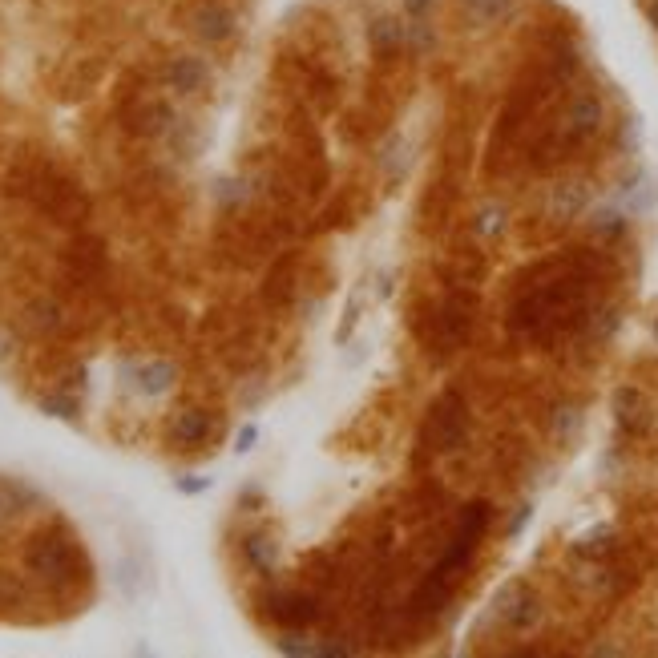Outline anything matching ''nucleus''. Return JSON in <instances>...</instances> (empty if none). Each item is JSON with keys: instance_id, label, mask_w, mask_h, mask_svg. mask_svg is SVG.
<instances>
[{"instance_id": "nucleus-12", "label": "nucleus", "mask_w": 658, "mask_h": 658, "mask_svg": "<svg viewBox=\"0 0 658 658\" xmlns=\"http://www.w3.org/2000/svg\"><path fill=\"white\" fill-rule=\"evenodd\" d=\"M162 81H166L170 93H178V97H194V93H202V89L210 85V61L198 57V53H178V57L166 61Z\"/></svg>"}, {"instance_id": "nucleus-23", "label": "nucleus", "mask_w": 658, "mask_h": 658, "mask_svg": "<svg viewBox=\"0 0 658 658\" xmlns=\"http://www.w3.org/2000/svg\"><path fill=\"white\" fill-rule=\"evenodd\" d=\"M29 602H33L29 578H21V574H0V610H5V614H17V610H29Z\"/></svg>"}, {"instance_id": "nucleus-20", "label": "nucleus", "mask_w": 658, "mask_h": 658, "mask_svg": "<svg viewBox=\"0 0 658 658\" xmlns=\"http://www.w3.org/2000/svg\"><path fill=\"white\" fill-rule=\"evenodd\" d=\"M517 13V0H465V21L473 29H489V25H501Z\"/></svg>"}, {"instance_id": "nucleus-29", "label": "nucleus", "mask_w": 658, "mask_h": 658, "mask_svg": "<svg viewBox=\"0 0 658 658\" xmlns=\"http://www.w3.org/2000/svg\"><path fill=\"white\" fill-rule=\"evenodd\" d=\"M206 485H210V481H202V477H182V481H178L182 493H202Z\"/></svg>"}, {"instance_id": "nucleus-21", "label": "nucleus", "mask_w": 658, "mask_h": 658, "mask_svg": "<svg viewBox=\"0 0 658 658\" xmlns=\"http://www.w3.org/2000/svg\"><path fill=\"white\" fill-rule=\"evenodd\" d=\"M166 142H170L174 158H182V162H190V158H194V154L206 146L202 130H198L190 118H174V126H170V134H166Z\"/></svg>"}, {"instance_id": "nucleus-16", "label": "nucleus", "mask_w": 658, "mask_h": 658, "mask_svg": "<svg viewBox=\"0 0 658 658\" xmlns=\"http://www.w3.org/2000/svg\"><path fill=\"white\" fill-rule=\"evenodd\" d=\"M126 380H130L142 396H162V392H170V388L178 384V364H170V360L134 364V368H126Z\"/></svg>"}, {"instance_id": "nucleus-13", "label": "nucleus", "mask_w": 658, "mask_h": 658, "mask_svg": "<svg viewBox=\"0 0 658 658\" xmlns=\"http://www.w3.org/2000/svg\"><path fill=\"white\" fill-rule=\"evenodd\" d=\"M570 554H574L578 562L598 566V562H614V558H622V554H626V545H622V537H618L610 525H598L594 533H586V537H578V541L570 545Z\"/></svg>"}, {"instance_id": "nucleus-5", "label": "nucleus", "mask_w": 658, "mask_h": 658, "mask_svg": "<svg viewBox=\"0 0 658 658\" xmlns=\"http://www.w3.org/2000/svg\"><path fill=\"white\" fill-rule=\"evenodd\" d=\"M61 259H65V275L73 287H97L109 271V247L101 235H89V231H77Z\"/></svg>"}, {"instance_id": "nucleus-9", "label": "nucleus", "mask_w": 658, "mask_h": 658, "mask_svg": "<svg viewBox=\"0 0 658 658\" xmlns=\"http://www.w3.org/2000/svg\"><path fill=\"white\" fill-rule=\"evenodd\" d=\"M610 412H614V424H618V432L626 436V441H646V436L654 432V408L642 396V388H634V384L614 388Z\"/></svg>"}, {"instance_id": "nucleus-22", "label": "nucleus", "mask_w": 658, "mask_h": 658, "mask_svg": "<svg viewBox=\"0 0 658 658\" xmlns=\"http://www.w3.org/2000/svg\"><path fill=\"white\" fill-rule=\"evenodd\" d=\"M37 408H41L45 416L65 420V424H77V420H81V400H77L69 388H53V392L37 396Z\"/></svg>"}, {"instance_id": "nucleus-10", "label": "nucleus", "mask_w": 658, "mask_h": 658, "mask_svg": "<svg viewBox=\"0 0 658 658\" xmlns=\"http://www.w3.org/2000/svg\"><path fill=\"white\" fill-rule=\"evenodd\" d=\"M497 614H501V622H505L509 630L529 634V630L541 626L545 606H541V598H537V590H533L529 582H513V586L501 590V598H497Z\"/></svg>"}, {"instance_id": "nucleus-14", "label": "nucleus", "mask_w": 658, "mask_h": 658, "mask_svg": "<svg viewBox=\"0 0 658 658\" xmlns=\"http://www.w3.org/2000/svg\"><path fill=\"white\" fill-rule=\"evenodd\" d=\"M295 295H299V259L283 255L279 263H271V271L263 279V299L271 307H291Z\"/></svg>"}, {"instance_id": "nucleus-24", "label": "nucleus", "mask_w": 658, "mask_h": 658, "mask_svg": "<svg viewBox=\"0 0 658 658\" xmlns=\"http://www.w3.org/2000/svg\"><path fill=\"white\" fill-rule=\"evenodd\" d=\"M436 41H441V37H436V29H432L424 17H420V21L408 17V25H404V49H408V53H420V57H424V53L436 49Z\"/></svg>"}, {"instance_id": "nucleus-11", "label": "nucleus", "mask_w": 658, "mask_h": 658, "mask_svg": "<svg viewBox=\"0 0 658 658\" xmlns=\"http://www.w3.org/2000/svg\"><path fill=\"white\" fill-rule=\"evenodd\" d=\"M190 33L202 45H227L239 37V17L227 5H218V0H202V5L190 13Z\"/></svg>"}, {"instance_id": "nucleus-19", "label": "nucleus", "mask_w": 658, "mask_h": 658, "mask_svg": "<svg viewBox=\"0 0 658 658\" xmlns=\"http://www.w3.org/2000/svg\"><path fill=\"white\" fill-rule=\"evenodd\" d=\"M368 41H372V53L388 61V57L404 53V25L396 17H376L368 25Z\"/></svg>"}, {"instance_id": "nucleus-2", "label": "nucleus", "mask_w": 658, "mask_h": 658, "mask_svg": "<svg viewBox=\"0 0 658 658\" xmlns=\"http://www.w3.org/2000/svg\"><path fill=\"white\" fill-rule=\"evenodd\" d=\"M25 202H33L37 214L53 218L57 227H69V231H81V223L89 218V194L81 190V182H73L69 174H61L49 162L41 166V174H37Z\"/></svg>"}, {"instance_id": "nucleus-7", "label": "nucleus", "mask_w": 658, "mask_h": 658, "mask_svg": "<svg viewBox=\"0 0 658 658\" xmlns=\"http://www.w3.org/2000/svg\"><path fill=\"white\" fill-rule=\"evenodd\" d=\"M118 118H122L126 134L154 142V138H166L170 134V126H174L178 114H174V105L162 101V97H130V101H122Z\"/></svg>"}, {"instance_id": "nucleus-28", "label": "nucleus", "mask_w": 658, "mask_h": 658, "mask_svg": "<svg viewBox=\"0 0 658 658\" xmlns=\"http://www.w3.org/2000/svg\"><path fill=\"white\" fill-rule=\"evenodd\" d=\"M404 5V13L412 17V21H420V17H428L432 9H436V0H400Z\"/></svg>"}, {"instance_id": "nucleus-26", "label": "nucleus", "mask_w": 658, "mask_h": 658, "mask_svg": "<svg viewBox=\"0 0 658 658\" xmlns=\"http://www.w3.org/2000/svg\"><path fill=\"white\" fill-rule=\"evenodd\" d=\"M578 424H582V412H578V408H558L554 420H550V432L558 436V441H566V436H570Z\"/></svg>"}, {"instance_id": "nucleus-32", "label": "nucleus", "mask_w": 658, "mask_h": 658, "mask_svg": "<svg viewBox=\"0 0 658 658\" xmlns=\"http://www.w3.org/2000/svg\"><path fill=\"white\" fill-rule=\"evenodd\" d=\"M646 17H650V25L658 29V0H650V9H646Z\"/></svg>"}, {"instance_id": "nucleus-30", "label": "nucleus", "mask_w": 658, "mask_h": 658, "mask_svg": "<svg viewBox=\"0 0 658 658\" xmlns=\"http://www.w3.org/2000/svg\"><path fill=\"white\" fill-rule=\"evenodd\" d=\"M235 445H239V453H247V449L255 445V428H251V424H247V428L239 432V441H235Z\"/></svg>"}, {"instance_id": "nucleus-4", "label": "nucleus", "mask_w": 658, "mask_h": 658, "mask_svg": "<svg viewBox=\"0 0 658 658\" xmlns=\"http://www.w3.org/2000/svg\"><path fill=\"white\" fill-rule=\"evenodd\" d=\"M223 432H227L223 416H214L206 408H182L166 424L170 445L182 449V453H210L218 441H223Z\"/></svg>"}, {"instance_id": "nucleus-33", "label": "nucleus", "mask_w": 658, "mask_h": 658, "mask_svg": "<svg viewBox=\"0 0 658 658\" xmlns=\"http://www.w3.org/2000/svg\"><path fill=\"white\" fill-rule=\"evenodd\" d=\"M650 332H654V344H658V319H654V327H650Z\"/></svg>"}, {"instance_id": "nucleus-17", "label": "nucleus", "mask_w": 658, "mask_h": 658, "mask_svg": "<svg viewBox=\"0 0 658 658\" xmlns=\"http://www.w3.org/2000/svg\"><path fill=\"white\" fill-rule=\"evenodd\" d=\"M21 327H25L29 336H61L65 332V311L53 299H33L21 311Z\"/></svg>"}, {"instance_id": "nucleus-3", "label": "nucleus", "mask_w": 658, "mask_h": 658, "mask_svg": "<svg viewBox=\"0 0 658 658\" xmlns=\"http://www.w3.org/2000/svg\"><path fill=\"white\" fill-rule=\"evenodd\" d=\"M465 441H469V404L461 392H445L428 416L420 449L424 453H457ZM424 453H420V461H424Z\"/></svg>"}, {"instance_id": "nucleus-8", "label": "nucleus", "mask_w": 658, "mask_h": 658, "mask_svg": "<svg viewBox=\"0 0 658 658\" xmlns=\"http://www.w3.org/2000/svg\"><path fill=\"white\" fill-rule=\"evenodd\" d=\"M558 126L566 130V138H570L578 150H586V146L602 134V126H606V101H602L598 93H590V89L574 93V97L566 101V114H562Z\"/></svg>"}, {"instance_id": "nucleus-15", "label": "nucleus", "mask_w": 658, "mask_h": 658, "mask_svg": "<svg viewBox=\"0 0 658 658\" xmlns=\"http://www.w3.org/2000/svg\"><path fill=\"white\" fill-rule=\"evenodd\" d=\"M590 206V186L582 178H570V182H558L550 190V202H545V210H550L554 223H574V218Z\"/></svg>"}, {"instance_id": "nucleus-6", "label": "nucleus", "mask_w": 658, "mask_h": 658, "mask_svg": "<svg viewBox=\"0 0 658 658\" xmlns=\"http://www.w3.org/2000/svg\"><path fill=\"white\" fill-rule=\"evenodd\" d=\"M259 606L267 610L271 622H279L283 630H307L311 622H319V598L307 594V590H279V586H267L259 594Z\"/></svg>"}, {"instance_id": "nucleus-27", "label": "nucleus", "mask_w": 658, "mask_h": 658, "mask_svg": "<svg viewBox=\"0 0 658 658\" xmlns=\"http://www.w3.org/2000/svg\"><path fill=\"white\" fill-rule=\"evenodd\" d=\"M594 231H598V235H606V239H618V235H626V218L606 210V214H598V218H594Z\"/></svg>"}, {"instance_id": "nucleus-31", "label": "nucleus", "mask_w": 658, "mask_h": 658, "mask_svg": "<svg viewBox=\"0 0 658 658\" xmlns=\"http://www.w3.org/2000/svg\"><path fill=\"white\" fill-rule=\"evenodd\" d=\"M243 505H247V509H259V505H263V493H259V489H247V493H243Z\"/></svg>"}, {"instance_id": "nucleus-25", "label": "nucleus", "mask_w": 658, "mask_h": 658, "mask_svg": "<svg viewBox=\"0 0 658 658\" xmlns=\"http://www.w3.org/2000/svg\"><path fill=\"white\" fill-rule=\"evenodd\" d=\"M505 206L501 202H489V206H481L477 210V218H473V231L481 235V239H493V235H501L505 231Z\"/></svg>"}, {"instance_id": "nucleus-18", "label": "nucleus", "mask_w": 658, "mask_h": 658, "mask_svg": "<svg viewBox=\"0 0 658 658\" xmlns=\"http://www.w3.org/2000/svg\"><path fill=\"white\" fill-rule=\"evenodd\" d=\"M243 558H247V566H251L255 574L271 578V574H275V562H279V545H275V537H271L267 529H251V533L243 537Z\"/></svg>"}, {"instance_id": "nucleus-1", "label": "nucleus", "mask_w": 658, "mask_h": 658, "mask_svg": "<svg viewBox=\"0 0 658 658\" xmlns=\"http://www.w3.org/2000/svg\"><path fill=\"white\" fill-rule=\"evenodd\" d=\"M25 570L37 586H45L57 598H77V590L93 586V562L77 533L57 517L45 529H37L25 545Z\"/></svg>"}]
</instances>
